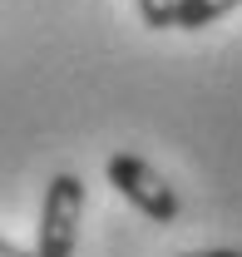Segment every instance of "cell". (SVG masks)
<instances>
[{
  "instance_id": "6da1fadb",
  "label": "cell",
  "mask_w": 242,
  "mask_h": 257,
  "mask_svg": "<svg viewBox=\"0 0 242 257\" xmlns=\"http://www.w3.org/2000/svg\"><path fill=\"white\" fill-rule=\"evenodd\" d=\"M79 218H84V178L79 173H55L50 188H45V208H40L35 257H74Z\"/></svg>"
},
{
  "instance_id": "3957f363",
  "label": "cell",
  "mask_w": 242,
  "mask_h": 257,
  "mask_svg": "<svg viewBox=\"0 0 242 257\" xmlns=\"http://www.w3.org/2000/svg\"><path fill=\"white\" fill-rule=\"evenodd\" d=\"M232 10H242V0H178L173 30H208V25H217Z\"/></svg>"
},
{
  "instance_id": "5b68a950",
  "label": "cell",
  "mask_w": 242,
  "mask_h": 257,
  "mask_svg": "<svg viewBox=\"0 0 242 257\" xmlns=\"http://www.w3.org/2000/svg\"><path fill=\"white\" fill-rule=\"evenodd\" d=\"M183 257H242L237 247H208V252H183Z\"/></svg>"
},
{
  "instance_id": "277c9868",
  "label": "cell",
  "mask_w": 242,
  "mask_h": 257,
  "mask_svg": "<svg viewBox=\"0 0 242 257\" xmlns=\"http://www.w3.org/2000/svg\"><path fill=\"white\" fill-rule=\"evenodd\" d=\"M134 5H139V15H144L149 30H173V10H178V0H134Z\"/></svg>"
},
{
  "instance_id": "8992f818",
  "label": "cell",
  "mask_w": 242,
  "mask_h": 257,
  "mask_svg": "<svg viewBox=\"0 0 242 257\" xmlns=\"http://www.w3.org/2000/svg\"><path fill=\"white\" fill-rule=\"evenodd\" d=\"M0 257H35V252H25V247H15V242H5V237H0Z\"/></svg>"
},
{
  "instance_id": "7a4b0ae2",
  "label": "cell",
  "mask_w": 242,
  "mask_h": 257,
  "mask_svg": "<svg viewBox=\"0 0 242 257\" xmlns=\"http://www.w3.org/2000/svg\"><path fill=\"white\" fill-rule=\"evenodd\" d=\"M109 183H114L149 223H173V218L183 213L173 183H168L158 168H149L139 154H114V159H109Z\"/></svg>"
}]
</instances>
